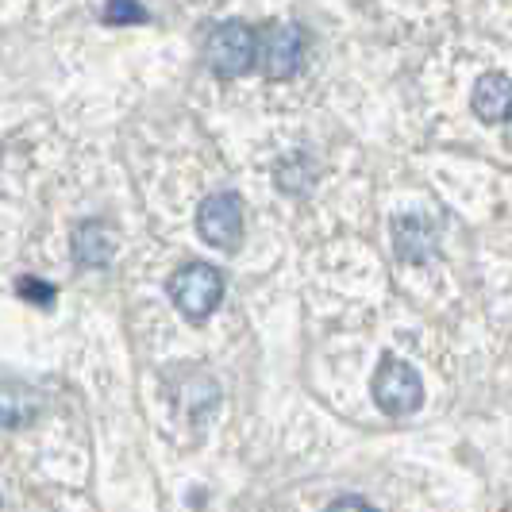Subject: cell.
<instances>
[{
    "mask_svg": "<svg viewBox=\"0 0 512 512\" xmlns=\"http://www.w3.org/2000/svg\"><path fill=\"white\" fill-rule=\"evenodd\" d=\"M170 301L189 324H205L224 305V274L208 262H185L170 278Z\"/></svg>",
    "mask_w": 512,
    "mask_h": 512,
    "instance_id": "1",
    "label": "cell"
},
{
    "mask_svg": "<svg viewBox=\"0 0 512 512\" xmlns=\"http://www.w3.org/2000/svg\"><path fill=\"white\" fill-rule=\"evenodd\" d=\"M370 397L385 416H412L424 405V378L412 362L397 355H382L374 378H370Z\"/></svg>",
    "mask_w": 512,
    "mask_h": 512,
    "instance_id": "2",
    "label": "cell"
},
{
    "mask_svg": "<svg viewBox=\"0 0 512 512\" xmlns=\"http://www.w3.org/2000/svg\"><path fill=\"white\" fill-rule=\"evenodd\" d=\"M258 62V35L243 20H228L208 35V66L220 77H243Z\"/></svg>",
    "mask_w": 512,
    "mask_h": 512,
    "instance_id": "3",
    "label": "cell"
},
{
    "mask_svg": "<svg viewBox=\"0 0 512 512\" xmlns=\"http://www.w3.org/2000/svg\"><path fill=\"white\" fill-rule=\"evenodd\" d=\"M197 231L216 251H239V243H243V201H239V193L224 189V193L205 197L197 208Z\"/></svg>",
    "mask_w": 512,
    "mask_h": 512,
    "instance_id": "4",
    "label": "cell"
},
{
    "mask_svg": "<svg viewBox=\"0 0 512 512\" xmlns=\"http://www.w3.org/2000/svg\"><path fill=\"white\" fill-rule=\"evenodd\" d=\"M258 58H262V70L274 81H285L301 70V58H305V31L297 24H282L266 35V43H258Z\"/></svg>",
    "mask_w": 512,
    "mask_h": 512,
    "instance_id": "5",
    "label": "cell"
},
{
    "mask_svg": "<svg viewBox=\"0 0 512 512\" xmlns=\"http://www.w3.org/2000/svg\"><path fill=\"white\" fill-rule=\"evenodd\" d=\"M116 258V235L104 220H81L74 228V262L85 270H108Z\"/></svg>",
    "mask_w": 512,
    "mask_h": 512,
    "instance_id": "6",
    "label": "cell"
},
{
    "mask_svg": "<svg viewBox=\"0 0 512 512\" xmlns=\"http://www.w3.org/2000/svg\"><path fill=\"white\" fill-rule=\"evenodd\" d=\"M393 247H397V255L405 258V262L424 266L428 258L436 255V228L424 216H401L393 224Z\"/></svg>",
    "mask_w": 512,
    "mask_h": 512,
    "instance_id": "7",
    "label": "cell"
},
{
    "mask_svg": "<svg viewBox=\"0 0 512 512\" xmlns=\"http://www.w3.org/2000/svg\"><path fill=\"white\" fill-rule=\"evenodd\" d=\"M470 101H474L478 120H486V124H505V120H509V104H512L509 74H501V70L482 74L478 85H474V97H470Z\"/></svg>",
    "mask_w": 512,
    "mask_h": 512,
    "instance_id": "8",
    "label": "cell"
},
{
    "mask_svg": "<svg viewBox=\"0 0 512 512\" xmlns=\"http://www.w3.org/2000/svg\"><path fill=\"white\" fill-rule=\"evenodd\" d=\"M39 412V397L24 385H0V428H24Z\"/></svg>",
    "mask_w": 512,
    "mask_h": 512,
    "instance_id": "9",
    "label": "cell"
},
{
    "mask_svg": "<svg viewBox=\"0 0 512 512\" xmlns=\"http://www.w3.org/2000/svg\"><path fill=\"white\" fill-rule=\"evenodd\" d=\"M104 24H147V8L139 0H108Z\"/></svg>",
    "mask_w": 512,
    "mask_h": 512,
    "instance_id": "10",
    "label": "cell"
},
{
    "mask_svg": "<svg viewBox=\"0 0 512 512\" xmlns=\"http://www.w3.org/2000/svg\"><path fill=\"white\" fill-rule=\"evenodd\" d=\"M16 293L24 297V301H31V305H39V308H51L54 305V289L51 282H43V278H20L16 282Z\"/></svg>",
    "mask_w": 512,
    "mask_h": 512,
    "instance_id": "11",
    "label": "cell"
},
{
    "mask_svg": "<svg viewBox=\"0 0 512 512\" xmlns=\"http://www.w3.org/2000/svg\"><path fill=\"white\" fill-rule=\"evenodd\" d=\"M328 512H378L366 497H359V493H343V497H335L332 505H328Z\"/></svg>",
    "mask_w": 512,
    "mask_h": 512,
    "instance_id": "12",
    "label": "cell"
}]
</instances>
